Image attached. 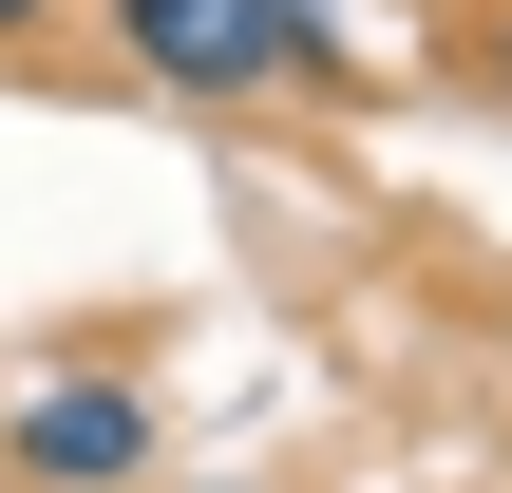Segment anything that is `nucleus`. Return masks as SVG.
Here are the masks:
<instances>
[{"label":"nucleus","instance_id":"obj_1","mask_svg":"<svg viewBox=\"0 0 512 493\" xmlns=\"http://www.w3.org/2000/svg\"><path fill=\"white\" fill-rule=\"evenodd\" d=\"M95 19L133 38V76H152V95H209V114H247L266 76L342 95V38H323V0H95Z\"/></svg>","mask_w":512,"mask_h":493},{"label":"nucleus","instance_id":"obj_2","mask_svg":"<svg viewBox=\"0 0 512 493\" xmlns=\"http://www.w3.org/2000/svg\"><path fill=\"white\" fill-rule=\"evenodd\" d=\"M152 456H171V418L114 361H57L0 399V493H152Z\"/></svg>","mask_w":512,"mask_h":493},{"label":"nucleus","instance_id":"obj_3","mask_svg":"<svg viewBox=\"0 0 512 493\" xmlns=\"http://www.w3.org/2000/svg\"><path fill=\"white\" fill-rule=\"evenodd\" d=\"M38 38H57V0H0V57H38Z\"/></svg>","mask_w":512,"mask_h":493}]
</instances>
